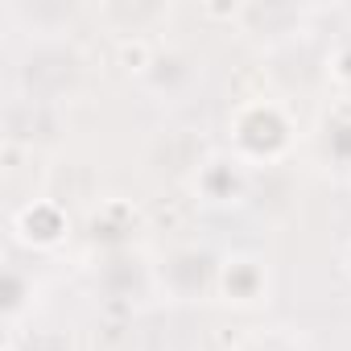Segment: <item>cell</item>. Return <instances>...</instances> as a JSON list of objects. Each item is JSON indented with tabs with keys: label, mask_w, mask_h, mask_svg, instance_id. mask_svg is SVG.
Instances as JSON below:
<instances>
[{
	"label": "cell",
	"mask_w": 351,
	"mask_h": 351,
	"mask_svg": "<svg viewBox=\"0 0 351 351\" xmlns=\"http://www.w3.org/2000/svg\"><path fill=\"white\" fill-rule=\"evenodd\" d=\"M232 17L244 25V34L265 38L273 46V42H289V38L306 34L310 9H298V5H244V9H232Z\"/></svg>",
	"instance_id": "8992f818"
},
{
	"label": "cell",
	"mask_w": 351,
	"mask_h": 351,
	"mask_svg": "<svg viewBox=\"0 0 351 351\" xmlns=\"http://www.w3.org/2000/svg\"><path fill=\"white\" fill-rule=\"evenodd\" d=\"M269 265L261 261V256H252V252H232V256H223L219 261V277H215V289H219V298L228 302V306H240V310H248V306H261V302H269Z\"/></svg>",
	"instance_id": "3957f363"
},
{
	"label": "cell",
	"mask_w": 351,
	"mask_h": 351,
	"mask_svg": "<svg viewBox=\"0 0 351 351\" xmlns=\"http://www.w3.org/2000/svg\"><path fill=\"white\" fill-rule=\"evenodd\" d=\"M248 173L252 169L244 161H236L228 149L211 153V157H203V165L195 173V195L207 207H236L248 195Z\"/></svg>",
	"instance_id": "277c9868"
},
{
	"label": "cell",
	"mask_w": 351,
	"mask_h": 351,
	"mask_svg": "<svg viewBox=\"0 0 351 351\" xmlns=\"http://www.w3.org/2000/svg\"><path fill=\"white\" fill-rule=\"evenodd\" d=\"M326 75H330L339 87H351V38H343V42L330 50V58H326Z\"/></svg>",
	"instance_id": "7c38bea8"
},
{
	"label": "cell",
	"mask_w": 351,
	"mask_h": 351,
	"mask_svg": "<svg viewBox=\"0 0 351 351\" xmlns=\"http://www.w3.org/2000/svg\"><path fill=\"white\" fill-rule=\"evenodd\" d=\"M236 351H306V339L293 335L289 326H269V330H252Z\"/></svg>",
	"instance_id": "30bf717a"
},
{
	"label": "cell",
	"mask_w": 351,
	"mask_h": 351,
	"mask_svg": "<svg viewBox=\"0 0 351 351\" xmlns=\"http://www.w3.org/2000/svg\"><path fill=\"white\" fill-rule=\"evenodd\" d=\"M9 21L25 34H34V42H46V38H58L71 21V5H54V0H38V5H29V0H13V5L5 9Z\"/></svg>",
	"instance_id": "ba28073f"
},
{
	"label": "cell",
	"mask_w": 351,
	"mask_h": 351,
	"mask_svg": "<svg viewBox=\"0 0 351 351\" xmlns=\"http://www.w3.org/2000/svg\"><path fill=\"white\" fill-rule=\"evenodd\" d=\"M298 145V124L289 108L273 95H252L228 116V153L252 165H277Z\"/></svg>",
	"instance_id": "6da1fadb"
},
{
	"label": "cell",
	"mask_w": 351,
	"mask_h": 351,
	"mask_svg": "<svg viewBox=\"0 0 351 351\" xmlns=\"http://www.w3.org/2000/svg\"><path fill=\"white\" fill-rule=\"evenodd\" d=\"M5 351H25V347H21V343H17V335H13V339L5 343Z\"/></svg>",
	"instance_id": "5bb4252c"
},
{
	"label": "cell",
	"mask_w": 351,
	"mask_h": 351,
	"mask_svg": "<svg viewBox=\"0 0 351 351\" xmlns=\"http://www.w3.org/2000/svg\"><path fill=\"white\" fill-rule=\"evenodd\" d=\"M153 42H145L141 34H132V38H124L120 42V66L128 71V75H136V79H145V71L153 66Z\"/></svg>",
	"instance_id": "8fae6325"
},
{
	"label": "cell",
	"mask_w": 351,
	"mask_h": 351,
	"mask_svg": "<svg viewBox=\"0 0 351 351\" xmlns=\"http://www.w3.org/2000/svg\"><path fill=\"white\" fill-rule=\"evenodd\" d=\"M343 273L351 277V240H347V248H343Z\"/></svg>",
	"instance_id": "4fadbf2b"
},
{
	"label": "cell",
	"mask_w": 351,
	"mask_h": 351,
	"mask_svg": "<svg viewBox=\"0 0 351 351\" xmlns=\"http://www.w3.org/2000/svg\"><path fill=\"white\" fill-rule=\"evenodd\" d=\"M9 232L17 244H25L34 252H58L71 240V215L54 199H29L25 207L13 211Z\"/></svg>",
	"instance_id": "7a4b0ae2"
},
{
	"label": "cell",
	"mask_w": 351,
	"mask_h": 351,
	"mask_svg": "<svg viewBox=\"0 0 351 351\" xmlns=\"http://www.w3.org/2000/svg\"><path fill=\"white\" fill-rule=\"evenodd\" d=\"M199 79V62L191 58V54H182V50H157L153 54V66L145 71V87L149 91H157V95H178V91H186L191 83Z\"/></svg>",
	"instance_id": "52a82bcc"
},
{
	"label": "cell",
	"mask_w": 351,
	"mask_h": 351,
	"mask_svg": "<svg viewBox=\"0 0 351 351\" xmlns=\"http://www.w3.org/2000/svg\"><path fill=\"white\" fill-rule=\"evenodd\" d=\"M219 265L203 252V248H173L161 265H157V281L169 298L178 302H195L203 293V285H215Z\"/></svg>",
	"instance_id": "5b68a950"
},
{
	"label": "cell",
	"mask_w": 351,
	"mask_h": 351,
	"mask_svg": "<svg viewBox=\"0 0 351 351\" xmlns=\"http://www.w3.org/2000/svg\"><path fill=\"white\" fill-rule=\"evenodd\" d=\"M318 145L326 165H335L339 173H351V99H339L322 124H318Z\"/></svg>",
	"instance_id": "9c48e42d"
}]
</instances>
